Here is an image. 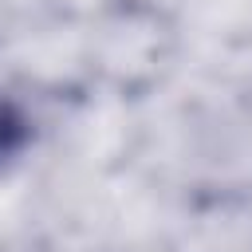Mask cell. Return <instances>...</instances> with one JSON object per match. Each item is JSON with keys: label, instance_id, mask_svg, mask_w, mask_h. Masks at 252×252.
<instances>
[{"label": "cell", "instance_id": "1", "mask_svg": "<svg viewBox=\"0 0 252 252\" xmlns=\"http://www.w3.org/2000/svg\"><path fill=\"white\" fill-rule=\"evenodd\" d=\"M24 142H28V118H24V110L8 94H0V161H8L12 154H20Z\"/></svg>", "mask_w": 252, "mask_h": 252}]
</instances>
